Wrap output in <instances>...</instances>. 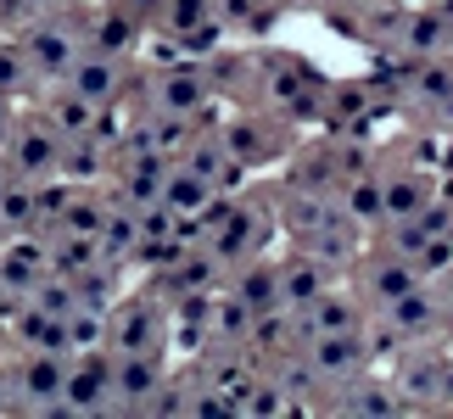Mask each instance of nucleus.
Instances as JSON below:
<instances>
[{"instance_id": "1", "label": "nucleus", "mask_w": 453, "mask_h": 419, "mask_svg": "<svg viewBox=\"0 0 453 419\" xmlns=\"http://www.w3.org/2000/svg\"><path fill=\"white\" fill-rule=\"evenodd\" d=\"M129 90H141V112L146 118H202L207 107H213V95H219V79H213L207 62H196V57L180 50V62L146 67Z\"/></svg>"}, {"instance_id": "2", "label": "nucleus", "mask_w": 453, "mask_h": 419, "mask_svg": "<svg viewBox=\"0 0 453 419\" xmlns=\"http://www.w3.org/2000/svg\"><path fill=\"white\" fill-rule=\"evenodd\" d=\"M17 50H23L28 62V79L34 90H57V84L73 73V62L84 57V11H45L34 17V23H23V34H17Z\"/></svg>"}, {"instance_id": "15", "label": "nucleus", "mask_w": 453, "mask_h": 419, "mask_svg": "<svg viewBox=\"0 0 453 419\" xmlns=\"http://www.w3.org/2000/svg\"><path fill=\"white\" fill-rule=\"evenodd\" d=\"M62 6H67V11H84V6L96 11V6H107V0H62Z\"/></svg>"}, {"instance_id": "10", "label": "nucleus", "mask_w": 453, "mask_h": 419, "mask_svg": "<svg viewBox=\"0 0 453 419\" xmlns=\"http://www.w3.org/2000/svg\"><path fill=\"white\" fill-rule=\"evenodd\" d=\"M28 90H34V79H28L23 50H17V40H0V95L17 101V95H28Z\"/></svg>"}, {"instance_id": "4", "label": "nucleus", "mask_w": 453, "mask_h": 419, "mask_svg": "<svg viewBox=\"0 0 453 419\" xmlns=\"http://www.w3.org/2000/svg\"><path fill=\"white\" fill-rule=\"evenodd\" d=\"M0 163H6V173H17L28 185H57L62 179V134L45 118H17Z\"/></svg>"}, {"instance_id": "6", "label": "nucleus", "mask_w": 453, "mask_h": 419, "mask_svg": "<svg viewBox=\"0 0 453 419\" xmlns=\"http://www.w3.org/2000/svg\"><path fill=\"white\" fill-rule=\"evenodd\" d=\"M112 403V353L107 347H84V353H67V380H62V408L57 414H107Z\"/></svg>"}, {"instance_id": "12", "label": "nucleus", "mask_w": 453, "mask_h": 419, "mask_svg": "<svg viewBox=\"0 0 453 419\" xmlns=\"http://www.w3.org/2000/svg\"><path fill=\"white\" fill-rule=\"evenodd\" d=\"M0 414H17V397H12V375H6V358H0Z\"/></svg>"}, {"instance_id": "14", "label": "nucleus", "mask_w": 453, "mask_h": 419, "mask_svg": "<svg viewBox=\"0 0 453 419\" xmlns=\"http://www.w3.org/2000/svg\"><path fill=\"white\" fill-rule=\"evenodd\" d=\"M330 0H274V11H325Z\"/></svg>"}, {"instance_id": "7", "label": "nucleus", "mask_w": 453, "mask_h": 419, "mask_svg": "<svg viewBox=\"0 0 453 419\" xmlns=\"http://www.w3.org/2000/svg\"><path fill=\"white\" fill-rule=\"evenodd\" d=\"M62 84L79 101H90L96 112H112L118 101L129 95V84H134V62L129 57H112V50H90V45H84V57L73 62V73H67Z\"/></svg>"}, {"instance_id": "3", "label": "nucleus", "mask_w": 453, "mask_h": 419, "mask_svg": "<svg viewBox=\"0 0 453 419\" xmlns=\"http://www.w3.org/2000/svg\"><path fill=\"white\" fill-rule=\"evenodd\" d=\"M6 375H12L17 414H57V408H62L67 353H45V347H12Z\"/></svg>"}, {"instance_id": "9", "label": "nucleus", "mask_w": 453, "mask_h": 419, "mask_svg": "<svg viewBox=\"0 0 453 419\" xmlns=\"http://www.w3.org/2000/svg\"><path fill=\"white\" fill-rule=\"evenodd\" d=\"M219 196H224V190H213L196 168H185V163H168L163 185H157V207H168V213H173V218H185V224H196Z\"/></svg>"}, {"instance_id": "13", "label": "nucleus", "mask_w": 453, "mask_h": 419, "mask_svg": "<svg viewBox=\"0 0 453 419\" xmlns=\"http://www.w3.org/2000/svg\"><path fill=\"white\" fill-rule=\"evenodd\" d=\"M431 118H437V129H448V134H453V90L437 101V107H431Z\"/></svg>"}, {"instance_id": "5", "label": "nucleus", "mask_w": 453, "mask_h": 419, "mask_svg": "<svg viewBox=\"0 0 453 419\" xmlns=\"http://www.w3.org/2000/svg\"><path fill=\"white\" fill-rule=\"evenodd\" d=\"M173 353H112V403L107 414H151L157 392L168 380Z\"/></svg>"}, {"instance_id": "8", "label": "nucleus", "mask_w": 453, "mask_h": 419, "mask_svg": "<svg viewBox=\"0 0 453 419\" xmlns=\"http://www.w3.org/2000/svg\"><path fill=\"white\" fill-rule=\"evenodd\" d=\"M146 28L180 50H207L219 40V11H213V0H163Z\"/></svg>"}, {"instance_id": "11", "label": "nucleus", "mask_w": 453, "mask_h": 419, "mask_svg": "<svg viewBox=\"0 0 453 419\" xmlns=\"http://www.w3.org/2000/svg\"><path fill=\"white\" fill-rule=\"evenodd\" d=\"M62 0H0V11L17 17V23H34V17H45V11H57Z\"/></svg>"}, {"instance_id": "17", "label": "nucleus", "mask_w": 453, "mask_h": 419, "mask_svg": "<svg viewBox=\"0 0 453 419\" xmlns=\"http://www.w3.org/2000/svg\"><path fill=\"white\" fill-rule=\"evenodd\" d=\"M12 313V291H6V279H0V319Z\"/></svg>"}, {"instance_id": "16", "label": "nucleus", "mask_w": 453, "mask_h": 419, "mask_svg": "<svg viewBox=\"0 0 453 419\" xmlns=\"http://www.w3.org/2000/svg\"><path fill=\"white\" fill-rule=\"evenodd\" d=\"M0 358H12V330H6V319H0Z\"/></svg>"}]
</instances>
